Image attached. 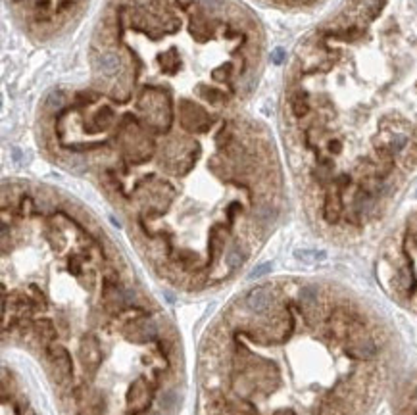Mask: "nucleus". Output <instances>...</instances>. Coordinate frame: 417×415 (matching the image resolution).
I'll return each instance as SVG.
<instances>
[{"label":"nucleus","instance_id":"nucleus-1","mask_svg":"<svg viewBox=\"0 0 417 415\" xmlns=\"http://www.w3.org/2000/svg\"><path fill=\"white\" fill-rule=\"evenodd\" d=\"M264 52L262 25L235 0H108L89 75L48 90L38 137L96 175L148 260L216 264L279 212L273 146L244 113Z\"/></svg>","mask_w":417,"mask_h":415},{"label":"nucleus","instance_id":"nucleus-2","mask_svg":"<svg viewBox=\"0 0 417 415\" xmlns=\"http://www.w3.org/2000/svg\"><path fill=\"white\" fill-rule=\"evenodd\" d=\"M283 121L327 225L363 227L417 165V0H350L304 38Z\"/></svg>","mask_w":417,"mask_h":415},{"label":"nucleus","instance_id":"nucleus-3","mask_svg":"<svg viewBox=\"0 0 417 415\" xmlns=\"http://www.w3.org/2000/svg\"><path fill=\"white\" fill-rule=\"evenodd\" d=\"M89 0H8L21 29L38 42L66 35L83 14Z\"/></svg>","mask_w":417,"mask_h":415},{"label":"nucleus","instance_id":"nucleus-4","mask_svg":"<svg viewBox=\"0 0 417 415\" xmlns=\"http://www.w3.org/2000/svg\"><path fill=\"white\" fill-rule=\"evenodd\" d=\"M348 352L354 358H362V360H369L377 356V344L375 340H371L369 337H362V339L354 340L348 348Z\"/></svg>","mask_w":417,"mask_h":415}]
</instances>
